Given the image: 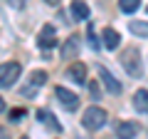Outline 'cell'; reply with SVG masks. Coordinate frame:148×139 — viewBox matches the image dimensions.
<instances>
[{"instance_id": "cell-1", "label": "cell", "mask_w": 148, "mask_h": 139, "mask_svg": "<svg viewBox=\"0 0 148 139\" xmlns=\"http://www.w3.org/2000/svg\"><path fill=\"white\" fill-rule=\"evenodd\" d=\"M106 119H109V114H106L101 107H89V109L84 112V119H82V124H84L89 132H94V129H101V127H104Z\"/></svg>"}, {"instance_id": "cell-2", "label": "cell", "mask_w": 148, "mask_h": 139, "mask_svg": "<svg viewBox=\"0 0 148 139\" xmlns=\"http://www.w3.org/2000/svg\"><path fill=\"white\" fill-rule=\"evenodd\" d=\"M121 65L128 72V77H141L143 75V62L138 57V50H126L123 57H121Z\"/></svg>"}, {"instance_id": "cell-3", "label": "cell", "mask_w": 148, "mask_h": 139, "mask_svg": "<svg viewBox=\"0 0 148 139\" xmlns=\"http://www.w3.org/2000/svg\"><path fill=\"white\" fill-rule=\"evenodd\" d=\"M17 77H20V65H17V62H5V65H0V87L15 85Z\"/></svg>"}, {"instance_id": "cell-4", "label": "cell", "mask_w": 148, "mask_h": 139, "mask_svg": "<svg viewBox=\"0 0 148 139\" xmlns=\"http://www.w3.org/2000/svg\"><path fill=\"white\" fill-rule=\"evenodd\" d=\"M54 95H57V99L62 102L67 109H77V107H79V97L74 95V92H69L67 87H57V90H54Z\"/></svg>"}, {"instance_id": "cell-5", "label": "cell", "mask_w": 148, "mask_h": 139, "mask_svg": "<svg viewBox=\"0 0 148 139\" xmlns=\"http://www.w3.org/2000/svg\"><path fill=\"white\" fill-rule=\"evenodd\" d=\"M37 42H40V47H42V50H52L54 45H57V38H54V27H52V25H45V27H42V32H40V40H37Z\"/></svg>"}, {"instance_id": "cell-6", "label": "cell", "mask_w": 148, "mask_h": 139, "mask_svg": "<svg viewBox=\"0 0 148 139\" xmlns=\"http://www.w3.org/2000/svg\"><path fill=\"white\" fill-rule=\"evenodd\" d=\"M99 75H101V82H104V87L111 92V95H121V85L114 80V75H111L106 67H99Z\"/></svg>"}, {"instance_id": "cell-7", "label": "cell", "mask_w": 148, "mask_h": 139, "mask_svg": "<svg viewBox=\"0 0 148 139\" xmlns=\"http://www.w3.org/2000/svg\"><path fill=\"white\" fill-rule=\"evenodd\" d=\"M37 119H40L42 124H47L52 132H62V127H59V122L54 119V114H52V112H47V109H40V112H37Z\"/></svg>"}, {"instance_id": "cell-8", "label": "cell", "mask_w": 148, "mask_h": 139, "mask_svg": "<svg viewBox=\"0 0 148 139\" xmlns=\"http://www.w3.org/2000/svg\"><path fill=\"white\" fill-rule=\"evenodd\" d=\"M67 77H72L74 82H84V77H86V67L82 62H74V65H69V70H67Z\"/></svg>"}, {"instance_id": "cell-9", "label": "cell", "mask_w": 148, "mask_h": 139, "mask_svg": "<svg viewBox=\"0 0 148 139\" xmlns=\"http://www.w3.org/2000/svg\"><path fill=\"white\" fill-rule=\"evenodd\" d=\"M101 38H104V47H109V50H116V47H119V42H121L119 32H116V30H111V27H106Z\"/></svg>"}, {"instance_id": "cell-10", "label": "cell", "mask_w": 148, "mask_h": 139, "mask_svg": "<svg viewBox=\"0 0 148 139\" xmlns=\"http://www.w3.org/2000/svg\"><path fill=\"white\" fill-rule=\"evenodd\" d=\"M77 55H79V40L77 38H69L67 42L62 45V57H77Z\"/></svg>"}, {"instance_id": "cell-11", "label": "cell", "mask_w": 148, "mask_h": 139, "mask_svg": "<svg viewBox=\"0 0 148 139\" xmlns=\"http://www.w3.org/2000/svg\"><path fill=\"white\" fill-rule=\"evenodd\" d=\"M116 137L119 139H133V137H136V124L121 122V124H119V129H116Z\"/></svg>"}, {"instance_id": "cell-12", "label": "cell", "mask_w": 148, "mask_h": 139, "mask_svg": "<svg viewBox=\"0 0 148 139\" xmlns=\"http://www.w3.org/2000/svg\"><path fill=\"white\" fill-rule=\"evenodd\" d=\"M133 107L138 112H148V90H138L133 97Z\"/></svg>"}, {"instance_id": "cell-13", "label": "cell", "mask_w": 148, "mask_h": 139, "mask_svg": "<svg viewBox=\"0 0 148 139\" xmlns=\"http://www.w3.org/2000/svg\"><path fill=\"white\" fill-rule=\"evenodd\" d=\"M72 13H74L77 20H86V17H89V8H86L82 0H74L72 3Z\"/></svg>"}, {"instance_id": "cell-14", "label": "cell", "mask_w": 148, "mask_h": 139, "mask_svg": "<svg viewBox=\"0 0 148 139\" xmlns=\"http://www.w3.org/2000/svg\"><path fill=\"white\" fill-rule=\"evenodd\" d=\"M128 30H131L133 35H138V38H148V22L133 20V22H128Z\"/></svg>"}, {"instance_id": "cell-15", "label": "cell", "mask_w": 148, "mask_h": 139, "mask_svg": "<svg viewBox=\"0 0 148 139\" xmlns=\"http://www.w3.org/2000/svg\"><path fill=\"white\" fill-rule=\"evenodd\" d=\"M138 5H141V0H119V8L123 13H136Z\"/></svg>"}, {"instance_id": "cell-16", "label": "cell", "mask_w": 148, "mask_h": 139, "mask_svg": "<svg viewBox=\"0 0 148 139\" xmlns=\"http://www.w3.org/2000/svg\"><path fill=\"white\" fill-rule=\"evenodd\" d=\"M45 82H47V75H45L42 70H37V72H32V85H35V87L45 85Z\"/></svg>"}, {"instance_id": "cell-17", "label": "cell", "mask_w": 148, "mask_h": 139, "mask_svg": "<svg viewBox=\"0 0 148 139\" xmlns=\"http://www.w3.org/2000/svg\"><path fill=\"white\" fill-rule=\"evenodd\" d=\"M86 40H89V47H91V50H99V40H96V35H94V30H91V25H89V32H86Z\"/></svg>"}, {"instance_id": "cell-18", "label": "cell", "mask_w": 148, "mask_h": 139, "mask_svg": "<svg viewBox=\"0 0 148 139\" xmlns=\"http://www.w3.org/2000/svg\"><path fill=\"white\" fill-rule=\"evenodd\" d=\"M25 117V109H10V122H20Z\"/></svg>"}, {"instance_id": "cell-19", "label": "cell", "mask_w": 148, "mask_h": 139, "mask_svg": "<svg viewBox=\"0 0 148 139\" xmlns=\"http://www.w3.org/2000/svg\"><path fill=\"white\" fill-rule=\"evenodd\" d=\"M89 90H91V95H94V99H99V87H96L94 82H91V85H89Z\"/></svg>"}, {"instance_id": "cell-20", "label": "cell", "mask_w": 148, "mask_h": 139, "mask_svg": "<svg viewBox=\"0 0 148 139\" xmlns=\"http://www.w3.org/2000/svg\"><path fill=\"white\" fill-rule=\"evenodd\" d=\"M35 95V87H25V90H22V97H32Z\"/></svg>"}, {"instance_id": "cell-21", "label": "cell", "mask_w": 148, "mask_h": 139, "mask_svg": "<svg viewBox=\"0 0 148 139\" xmlns=\"http://www.w3.org/2000/svg\"><path fill=\"white\" fill-rule=\"evenodd\" d=\"M0 139H10V134H8L5 127H0Z\"/></svg>"}, {"instance_id": "cell-22", "label": "cell", "mask_w": 148, "mask_h": 139, "mask_svg": "<svg viewBox=\"0 0 148 139\" xmlns=\"http://www.w3.org/2000/svg\"><path fill=\"white\" fill-rule=\"evenodd\" d=\"M12 5H15V8H22V5H25V0H12Z\"/></svg>"}, {"instance_id": "cell-23", "label": "cell", "mask_w": 148, "mask_h": 139, "mask_svg": "<svg viewBox=\"0 0 148 139\" xmlns=\"http://www.w3.org/2000/svg\"><path fill=\"white\" fill-rule=\"evenodd\" d=\"M0 112H5V102H3V97H0Z\"/></svg>"}, {"instance_id": "cell-24", "label": "cell", "mask_w": 148, "mask_h": 139, "mask_svg": "<svg viewBox=\"0 0 148 139\" xmlns=\"http://www.w3.org/2000/svg\"><path fill=\"white\" fill-rule=\"evenodd\" d=\"M45 3H49V5H57V3H59V0H45Z\"/></svg>"}, {"instance_id": "cell-25", "label": "cell", "mask_w": 148, "mask_h": 139, "mask_svg": "<svg viewBox=\"0 0 148 139\" xmlns=\"http://www.w3.org/2000/svg\"><path fill=\"white\" fill-rule=\"evenodd\" d=\"M22 139H25V137H22Z\"/></svg>"}]
</instances>
